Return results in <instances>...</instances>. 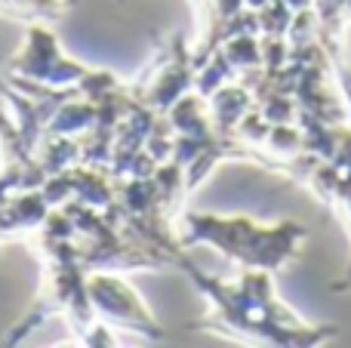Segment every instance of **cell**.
<instances>
[{
	"mask_svg": "<svg viewBox=\"0 0 351 348\" xmlns=\"http://www.w3.org/2000/svg\"><path fill=\"white\" fill-rule=\"evenodd\" d=\"M90 296L99 308H105V312L111 314V318L123 321V324H130V327L154 324V321L148 318L145 306L139 302V296H136L130 287H123L121 281H114V277H93Z\"/></svg>",
	"mask_w": 351,
	"mask_h": 348,
	"instance_id": "1",
	"label": "cell"
}]
</instances>
